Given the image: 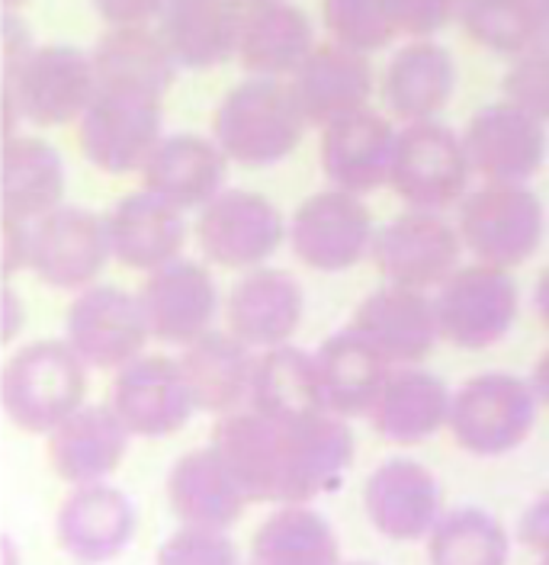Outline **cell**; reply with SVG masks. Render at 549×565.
<instances>
[{
    "label": "cell",
    "instance_id": "6da1fadb",
    "mask_svg": "<svg viewBox=\"0 0 549 565\" xmlns=\"http://www.w3.org/2000/svg\"><path fill=\"white\" fill-rule=\"evenodd\" d=\"M309 126L293 81L251 74L222 97L212 119V136L229 161L244 168H271L303 145Z\"/></svg>",
    "mask_w": 549,
    "mask_h": 565
},
{
    "label": "cell",
    "instance_id": "7a4b0ae2",
    "mask_svg": "<svg viewBox=\"0 0 549 565\" xmlns=\"http://www.w3.org/2000/svg\"><path fill=\"white\" fill-rule=\"evenodd\" d=\"M101 90L94 58L74 45H35L30 58L3 71V139L23 122L42 129L77 122Z\"/></svg>",
    "mask_w": 549,
    "mask_h": 565
},
{
    "label": "cell",
    "instance_id": "3957f363",
    "mask_svg": "<svg viewBox=\"0 0 549 565\" xmlns=\"http://www.w3.org/2000/svg\"><path fill=\"white\" fill-rule=\"evenodd\" d=\"M87 363L68 341H35L13 353L0 373V402L7 418L30 430L52 434L84 405Z\"/></svg>",
    "mask_w": 549,
    "mask_h": 565
},
{
    "label": "cell",
    "instance_id": "277c9868",
    "mask_svg": "<svg viewBox=\"0 0 549 565\" xmlns=\"http://www.w3.org/2000/svg\"><path fill=\"white\" fill-rule=\"evenodd\" d=\"M456 228L476 260L511 270L543 245L547 210L524 183H485L460 203Z\"/></svg>",
    "mask_w": 549,
    "mask_h": 565
},
{
    "label": "cell",
    "instance_id": "5b68a950",
    "mask_svg": "<svg viewBox=\"0 0 549 565\" xmlns=\"http://www.w3.org/2000/svg\"><path fill=\"white\" fill-rule=\"evenodd\" d=\"M534 383L511 373H482L463 383L450 405L453 440L473 457H505L517 450L537 422Z\"/></svg>",
    "mask_w": 549,
    "mask_h": 565
},
{
    "label": "cell",
    "instance_id": "8992f818",
    "mask_svg": "<svg viewBox=\"0 0 549 565\" xmlns=\"http://www.w3.org/2000/svg\"><path fill=\"white\" fill-rule=\"evenodd\" d=\"M350 462H353V430L347 427L344 415L325 408L296 422H276V504L312 501L318 494L341 489Z\"/></svg>",
    "mask_w": 549,
    "mask_h": 565
},
{
    "label": "cell",
    "instance_id": "52a82bcc",
    "mask_svg": "<svg viewBox=\"0 0 549 565\" xmlns=\"http://www.w3.org/2000/svg\"><path fill=\"white\" fill-rule=\"evenodd\" d=\"M469 151L450 126L437 119H418L399 132L392 190L409 210L444 212L469 193Z\"/></svg>",
    "mask_w": 549,
    "mask_h": 565
},
{
    "label": "cell",
    "instance_id": "ba28073f",
    "mask_svg": "<svg viewBox=\"0 0 549 565\" xmlns=\"http://www.w3.org/2000/svg\"><path fill=\"white\" fill-rule=\"evenodd\" d=\"M165 126L161 97L97 90L94 104L77 119V141L84 158L106 174L141 171L158 148Z\"/></svg>",
    "mask_w": 549,
    "mask_h": 565
},
{
    "label": "cell",
    "instance_id": "9c48e42d",
    "mask_svg": "<svg viewBox=\"0 0 549 565\" xmlns=\"http://www.w3.org/2000/svg\"><path fill=\"white\" fill-rule=\"evenodd\" d=\"M434 302L450 344L463 351H488L515 328L517 282L505 267L479 260L456 267L441 282Z\"/></svg>",
    "mask_w": 549,
    "mask_h": 565
},
{
    "label": "cell",
    "instance_id": "30bf717a",
    "mask_svg": "<svg viewBox=\"0 0 549 565\" xmlns=\"http://www.w3.org/2000/svg\"><path fill=\"white\" fill-rule=\"evenodd\" d=\"M373 215L357 193L331 186L309 196L289 222L293 254L318 274L357 267L373 247Z\"/></svg>",
    "mask_w": 549,
    "mask_h": 565
},
{
    "label": "cell",
    "instance_id": "8fae6325",
    "mask_svg": "<svg viewBox=\"0 0 549 565\" xmlns=\"http://www.w3.org/2000/svg\"><path fill=\"white\" fill-rule=\"evenodd\" d=\"M197 238L212 264L229 270H251L274 257L289 238V225L267 196L251 190H222L200 210Z\"/></svg>",
    "mask_w": 549,
    "mask_h": 565
},
{
    "label": "cell",
    "instance_id": "7c38bea8",
    "mask_svg": "<svg viewBox=\"0 0 549 565\" xmlns=\"http://www.w3.org/2000/svg\"><path fill=\"white\" fill-rule=\"evenodd\" d=\"M463 235L441 212L409 210L373 235L370 257L389 282L431 289L460 267Z\"/></svg>",
    "mask_w": 549,
    "mask_h": 565
},
{
    "label": "cell",
    "instance_id": "4fadbf2b",
    "mask_svg": "<svg viewBox=\"0 0 549 565\" xmlns=\"http://www.w3.org/2000/svg\"><path fill=\"white\" fill-rule=\"evenodd\" d=\"M68 344L91 370H123L145 351L151 338L138 296L119 286H87L71 302Z\"/></svg>",
    "mask_w": 549,
    "mask_h": 565
},
{
    "label": "cell",
    "instance_id": "5bb4252c",
    "mask_svg": "<svg viewBox=\"0 0 549 565\" xmlns=\"http://www.w3.org/2000/svg\"><path fill=\"white\" fill-rule=\"evenodd\" d=\"M113 257L104 215L81 206H59L33 222V270L55 289H87Z\"/></svg>",
    "mask_w": 549,
    "mask_h": 565
},
{
    "label": "cell",
    "instance_id": "9a60e30c",
    "mask_svg": "<svg viewBox=\"0 0 549 565\" xmlns=\"http://www.w3.org/2000/svg\"><path fill=\"white\" fill-rule=\"evenodd\" d=\"M473 174L488 183H527L547 161V126L524 106L502 100L482 106L466 126Z\"/></svg>",
    "mask_w": 549,
    "mask_h": 565
},
{
    "label": "cell",
    "instance_id": "2e32d148",
    "mask_svg": "<svg viewBox=\"0 0 549 565\" xmlns=\"http://www.w3.org/2000/svg\"><path fill=\"white\" fill-rule=\"evenodd\" d=\"M113 408L138 437H171L193 418L197 402L180 360L141 353L116 373Z\"/></svg>",
    "mask_w": 549,
    "mask_h": 565
},
{
    "label": "cell",
    "instance_id": "e0dca14e",
    "mask_svg": "<svg viewBox=\"0 0 549 565\" xmlns=\"http://www.w3.org/2000/svg\"><path fill=\"white\" fill-rule=\"evenodd\" d=\"M363 508L370 524L395 540L409 543L427 536L444 514V492L431 469L405 457L386 459L373 469L363 489Z\"/></svg>",
    "mask_w": 549,
    "mask_h": 565
},
{
    "label": "cell",
    "instance_id": "ac0fdd59",
    "mask_svg": "<svg viewBox=\"0 0 549 565\" xmlns=\"http://www.w3.org/2000/svg\"><path fill=\"white\" fill-rule=\"evenodd\" d=\"M151 338L165 344H190L207 334L219 312V289L203 264L177 257L148 274L138 289Z\"/></svg>",
    "mask_w": 549,
    "mask_h": 565
},
{
    "label": "cell",
    "instance_id": "d6986e66",
    "mask_svg": "<svg viewBox=\"0 0 549 565\" xmlns=\"http://www.w3.org/2000/svg\"><path fill=\"white\" fill-rule=\"evenodd\" d=\"M353 328L377 348L389 363H421L444 338L437 302L424 296V289L389 282L370 292L357 312Z\"/></svg>",
    "mask_w": 549,
    "mask_h": 565
},
{
    "label": "cell",
    "instance_id": "ffe728a7",
    "mask_svg": "<svg viewBox=\"0 0 549 565\" xmlns=\"http://www.w3.org/2000/svg\"><path fill=\"white\" fill-rule=\"evenodd\" d=\"M399 132L373 109H353L341 119L321 126V171L357 196L392 183Z\"/></svg>",
    "mask_w": 549,
    "mask_h": 565
},
{
    "label": "cell",
    "instance_id": "44dd1931",
    "mask_svg": "<svg viewBox=\"0 0 549 565\" xmlns=\"http://www.w3.org/2000/svg\"><path fill=\"white\" fill-rule=\"evenodd\" d=\"M55 533L77 563L116 559L136 536V504L106 482L74 486L59 511Z\"/></svg>",
    "mask_w": 549,
    "mask_h": 565
},
{
    "label": "cell",
    "instance_id": "7402d4cb",
    "mask_svg": "<svg viewBox=\"0 0 549 565\" xmlns=\"http://www.w3.org/2000/svg\"><path fill=\"white\" fill-rule=\"evenodd\" d=\"M129 437L113 405H81L49 434V462L71 486L106 482L126 459Z\"/></svg>",
    "mask_w": 549,
    "mask_h": 565
},
{
    "label": "cell",
    "instance_id": "603a6c76",
    "mask_svg": "<svg viewBox=\"0 0 549 565\" xmlns=\"http://www.w3.org/2000/svg\"><path fill=\"white\" fill-rule=\"evenodd\" d=\"M303 312V286L293 274L276 267H251L225 299L229 331H235L241 341L261 351L286 344L296 334Z\"/></svg>",
    "mask_w": 549,
    "mask_h": 565
},
{
    "label": "cell",
    "instance_id": "cb8c5ba5",
    "mask_svg": "<svg viewBox=\"0 0 549 565\" xmlns=\"http://www.w3.org/2000/svg\"><path fill=\"white\" fill-rule=\"evenodd\" d=\"M138 174L145 190L177 210H203L225 186L229 154L219 148V141L203 136H165Z\"/></svg>",
    "mask_w": 549,
    "mask_h": 565
},
{
    "label": "cell",
    "instance_id": "d4e9b609",
    "mask_svg": "<svg viewBox=\"0 0 549 565\" xmlns=\"http://www.w3.org/2000/svg\"><path fill=\"white\" fill-rule=\"evenodd\" d=\"M293 87L312 126H328L370 104L377 74L367 52L331 39L312 49L309 58L293 74Z\"/></svg>",
    "mask_w": 549,
    "mask_h": 565
},
{
    "label": "cell",
    "instance_id": "484cf974",
    "mask_svg": "<svg viewBox=\"0 0 549 565\" xmlns=\"http://www.w3.org/2000/svg\"><path fill=\"white\" fill-rule=\"evenodd\" d=\"M180 212L183 210H177L145 186L138 193L123 196L106 215L113 257L133 270L148 274L177 260L187 245V222Z\"/></svg>",
    "mask_w": 549,
    "mask_h": 565
},
{
    "label": "cell",
    "instance_id": "4316f807",
    "mask_svg": "<svg viewBox=\"0 0 549 565\" xmlns=\"http://www.w3.org/2000/svg\"><path fill=\"white\" fill-rule=\"evenodd\" d=\"M168 501L183 524L229 530L251 504L229 462L209 444L177 459L168 472Z\"/></svg>",
    "mask_w": 549,
    "mask_h": 565
},
{
    "label": "cell",
    "instance_id": "83f0119b",
    "mask_svg": "<svg viewBox=\"0 0 549 565\" xmlns=\"http://www.w3.org/2000/svg\"><path fill=\"white\" fill-rule=\"evenodd\" d=\"M180 366L187 373L197 412L229 415V412H239L251 398L257 356H254V348L241 341L235 331L209 328L207 334L187 344Z\"/></svg>",
    "mask_w": 549,
    "mask_h": 565
},
{
    "label": "cell",
    "instance_id": "f1b7e54d",
    "mask_svg": "<svg viewBox=\"0 0 549 565\" xmlns=\"http://www.w3.org/2000/svg\"><path fill=\"white\" fill-rule=\"evenodd\" d=\"M244 7L235 0H171L158 30L187 71L219 68L239 58Z\"/></svg>",
    "mask_w": 549,
    "mask_h": 565
},
{
    "label": "cell",
    "instance_id": "f546056e",
    "mask_svg": "<svg viewBox=\"0 0 549 565\" xmlns=\"http://www.w3.org/2000/svg\"><path fill=\"white\" fill-rule=\"evenodd\" d=\"M91 58L97 68L101 90L148 94L161 100L180 71L161 30L151 26H109L97 39Z\"/></svg>",
    "mask_w": 549,
    "mask_h": 565
},
{
    "label": "cell",
    "instance_id": "4dcf8cb0",
    "mask_svg": "<svg viewBox=\"0 0 549 565\" xmlns=\"http://www.w3.org/2000/svg\"><path fill=\"white\" fill-rule=\"evenodd\" d=\"M315 49L309 17L289 0H264L244 7L239 62L247 74L293 77Z\"/></svg>",
    "mask_w": 549,
    "mask_h": 565
},
{
    "label": "cell",
    "instance_id": "1f68e13d",
    "mask_svg": "<svg viewBox=\"0 0 549 565\" xmlns=\"http://www.w3.org/2000/svg\"><path fill=\"white\" fill-rule=\"evenodd\" d=\"M453 87H456L453 55L431 39H414L389 58L379 94L399 119L418 122V119H434L450 104Z\"/></svg>",
    "mask_w": 549,
    "mask_h": 565
},
{
    "label": "cell",
    "instance_id": "d6a6232c",
    "mask_svg": "<svg viewBox=\"0 0 549 565\" xmlns=\"http://www.w3.org/2000/svg\"><path fill=\"white\" fill-rule=\"evenodd\" d=\"M65 200V161L49 141L10 136L0 151V215L35 222Z\"/></svg>",
    "mask_w": 549,
    "mask_h": 565
},
{
    "label": "cell",
    "instance_id": "836d02e7",
    "mask_svg": "<svg viewBox=\"0 0 549 565\" xmlns=\"http://www.w3.org/2000/svg\"><path fill=\"white\" fill-rule=\"evenodd\" d=\"M450 405L453 395L441 376L427 370H399L382 383L367 418L386 440L412 447L450 424Z\"/></svg>",
    "mask_w": 549,
    "mask_h": 565
},
{
    "label": "cell",
    "instance_id": "e575fe53",
    "mask_svg": "<svg viewBox=\"0 0 549 565\" xmlns=\"http://www.w3.org/2000/svg\"><path fill=\"white\" fill-rule=\"evenodd\" d=\"M315 360L321 373L325 405L344 418L370 415L392 363L353 324L325 338Z\"/></svg>",
    "mask_w": 549,
    "mask_h": 565
},
{
    "label": "cell",
    "instance_id": "d590c367",
    "mask_svg": "<svg viewBox=\"0 0 549 565\" xmlns=\"http://www.w3.org/2000/svg\"><path fill=\"white\" fill-rule=\"evenodd\" d=\"M247 408L276 418V422H296L315 412H325V388L315 353H306L293 344H276L257 356L254 383Z\"/></svg>",
    "mask_w": 549,
    "mask_h": 565
},
{
    "label": "cell",
    "instance_id": "8d00e7d4",
    "mask_svg": "<svg viewBox=\"0 0 549 565\" xmlns=\"http://www.w3.org/2000/svg\"><path fill=\"white\" fill-rule=\"evenodd\" d=\"M251 556L264 565H328L338 563L341 546L335 527L309 501H283L254 533Z\"/></svg>",
    "mask_w": 549,
    "mask_h": 565
},
{
    "label": "cell",
    "instance_id": "74e56055",
    "mask_svg": "<svg viewBox=\"0 0 549 565\" xmlns=\"http://www.w3.org/2000/svg\"><path fill=\"white\" fill-rule=\"evenodd\" d=\"M456 23L476 45L505 58L549 42V13L540 0H460Z\"/></svg>",
    "mask_w": 549,
    "mask_h": 565
},
{
    "label": "cell",
    "instance_id": "f35d334b",
    "mask_svg": "<svg viewBox=\"0 0 549 565\" xmlns=\"http://www.w3.org/2000/svg\"><path fill=\"white\" fill-rule=\"evenodd\" d=\"M511 540L505 527L482 508H453L444 511L427 533V556L434 563L498 565L508 559Z\"/></svg>",
    "mask_w": 549,
    "mask_h": 565
},
{
    "label": "cell",
    "instance_id": "ab89813d",
    "mask_svg": "<svg viewBox=\"0 0 549 565\" xmlns=\"http://www.w3.org/2000/svg\"><path fill=\"white\" fill-rule=\"evenodd\" d=\"M321 20L335 42L367 55L402 33L392 0H321Z\"/></svg>",
    "mask_w": 549,
    "mask_h": 565
},
{
    "label": "cell",
    "instance_id": "60d3db41",
    "mask_svg": "<svg viewBox=\"0 0 549 565\" xmlns=\"http://www.w3.org/2000/svg\"><path fill=\"white\" fill-rule=\"evenodd\" d=\"M502 90L505 100L524 106L537 119L549 122V42L515 58V65L502 81Z\"/></svg>",
    "mask_w": 549,
    "mask_h": 565
},
{
    "label": "cell",
    "instance_id": "b9f144b4",
    "mask_svg": "<svg viewBox=\"0 0 549 565\" xmlns=\"http://www.w3.org/2000/svg\"><path fill=\"white\" fill-rule=\"evenodd\" d=\"M161 563H235L239 550L225 536V530L203 527V524H183L168 536V543L158 550Z\"/></svg>",
    "mask_w": 549,
    "mask_h": 565
},
{
    "label": "cell",
    "instance_id": "7bdbcfd3",
    "mask_svg": "<svg viewBox=\"0 0 549 565\" xmlns=\"http://www.w3.org/2000/svg\"><path fill=\"white\" fill-rule=\"evenodd\" d=\"M399 30L412 39H431L444 26L456 23L460 0H392Z\"/></svg>",
    "mask_w": 549,
    "mask_h": 565
},
{
    "label": "cell",
    "instance_id": "ee69618b",
    "mask_svg": "<svg viewBox=\"0 0 549 565\" xmlns=\"http://www.w3.org/2000/svg\"><path fill=\"white\" fill-rule=\"evenodd\" d=\"M106 26H148L161 20L171 0H91Z\"/></svg>",
    "mask_w": 549,
    "mask_h": 565
},
{
    "label": "cell",
    "instance_id": "f6af8a7d",
    "mask_svg": "<svg viewBox=\"0 0 549 565\" xmlns=\"http://www.w3.org/2000/svg\"><path fill=\"white\" fill-rule=\"evenodd\" d=\"M33 260V222L7 218L0 215V264L3 277H13L17 270L30 267Z\"/></svg>",
    "mask_w": 549,
    "mask_h": 565
},
{
    "label": "cell",
    "instance_id": "bcb514c9",
    "mask_svg": "<svg viewBox=\"0 0 549 565\" xmlns=\"http://www.w3.org/2000/svg\"><path fill=\"white\" fill-rule=\"evenodd\" d=\"M0 45H3V71H13L20 68L27 58H30V52H33V33H30V26L13 13V10H3V26H0Z\"/></svg>",
    "mask_w": 549,
    "mask_h": 565
},
{
    "label": "cell",
    "instance_id": "7dc6e473",
    "mask_svg": "<svg viewBox=\"0 0 549 565\" xmlns=\"http://www.w3.org/2000/svg\"><path fill=\"white\" fill-rule=\"evenodd\" d=\"M517 536H520V543H524L530 553H537L543 563H549V492L543 494V498H537V501L524 511L520 527H517Z\"/></svg>",
    "mask_w": 549,
    "mask_h": 565
},
{
    "label": "cell",
    "instance_id": "c3c4849f",
    "mask_svg": "<svg viewBox=\"0 0 549 565\" xmlns=\"http://www.w3.org/2000/svg\"><path fill=\"white\" fill-rule=\"evenodd\" d=\"M0 302H3V341H13L20 334V328L27 324V312H23V302H20V296L13 292L10 282L3 286Z\"/></svg>",
    "mask_w": 549,
    "mask_h": 565
},
{
    "label": "cell",
    "instance_id": "681fc988",
    "mask_svg": "<svg viewBox=\"0 0 549 565\" xmlns=\"http://www.w3.org/2000/svg\"><path fill=\"white\" fill-rule=\"evenodd\" d=\"M530 383H534V392H537V398H540V405H547L549 408V351L537 360V366H534V376H530Z\"/></svg>",
    "mask_w": 549,
    "mask_h": 565
},
{
    "label": "cell",
    "instance_id": "f907efd6",
    "mask_svg": "<svg viewBox=\"0 0 549 565\" xmlns=\"http://www.w3.org/2000/svg\"><path fill=\"white\" fill-rule=\"evenodd\" d=\"M534 306H537V316L543 318V324L549 328V267L540 274V280L534 286Z\"/></svg>",
    "mask_w": 549,
    "mask_h": 565
},
{
    "label": "cell",
    "instance_id": "816d5d0a",
    "mask_svg": "<svg viewBox=\"0 0 549 565\" xmlns=\"http://www.w3.org/2000/svg\"><path fill=\"white\" fill-rule=\"evenodd\" d=\"M3 3V10H17L20 3H27V0H0Z\"/></svg>",
    "mask_w": 549,
    "mask_h": 565
},
{
    "label": "cell",
    "instance_id": "f5cc1de1",
    "mask_svg": "<svg viewBox=\"0 0 549 565\" xmlns=\"http://www.w3.org/2000/svg\"><path fill=\"white\" fill-rule=\"evenodd\" d=\"M235 3H241V7H254V3H264V0H235Z\"/></svg>",
    "mask_w": 549,
    "mask_h": 565
},
{
    "label": "cell",
    "instance_id": "db71d44e",
    "mask_svg": "<svg viewBox=\"0 0 549 565\" xmlns=\"http://www.w3.org/2000/svg\"><path fill=\"white\" fill-rule=\"evenodd\" d=\"M540 3H543V10H547V13H549V0H540Z\"/></svg>",
    "mask_w": 549,
    "mask_h": 565
}]
</instances>
